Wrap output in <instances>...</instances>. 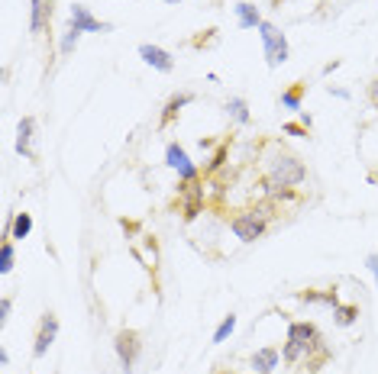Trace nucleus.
<instances>
[{
    "instance_id": "1",
    "label": "nucleus",
    "mask_w": 378,
    "mask_h": 374,
    "mask_svg": "<svg viewBox=\"0 0 378 374\" xmlns=\"http://www.w3.org/2000/svg\"><path fill=\"white\" fill-rule=\"evenodd\" d=\"M265 175L275 181H282L288 187H301L307 181V168H304V161L291 152H275L265 159Z\"/></svg>"
},
{
    "instance_id": "2",
    "label": "nucleus",
    "mask_w": 378,
    "mask_h": 374,
    "mask_svg": "<svg viewBox=\"0 0 378 374\" xmlns=\"http://www.w3.org/2000/svg\"><path fill=\"white\" fill-rule=\"evenodd\" d=\"M259 39H262L265 62H268V68H282L284 62H288V55H291L284 33L275 26V23H265V19H262V26H259Z\"/></svg>"
},
{
    "instance_id": "3",
    "label": "nucleus",
    "mask_w": 378,
    "mask_h": 374,
    "mask_svg": "<svg viewBox=\"0 0 378 374\" xmlns=\"http://www.w3.org/2000/svg\"><path fill=\"white\" fill-rule=\"evenodd\" d=\"M230 229H233V235H237L239 242H255V239H262L265 235L268 220H262L255 210H243V213H237L233 220H230Z\"/></svg>"
},
{
    "instance_id": "4",
    "label": "nucleus",
    "mask_w": 378,
    "mask_h": 374,
    "mask_svg": "<svg viewBox=\"0 0 378 374\" xmlns=\"http://www.w3.org/2000/svg\"><path fill=\"white\" fill-rule=\"evenodd\" d=\"M114 348H117V358H120L123 371L130 374L132 365H136V358H139V352H142L139 336H136L132 329H120V332H117V339H114Z\"/></svg>"
},
{
    "instance_id": "5",
    "label": "nucleus",
    "mask_w": 378,
    "mask_h": 374,
    "mask_svg": "<svg viewBox=\"0 0 378 374\" xmlns=\"http://www.w3.org/2000/svg\"><path fill=\"white\" fill-rule=\"evenodd\" d=\"M181 213H184V220H198L200 210H204V184L198 181H181Z\"/></svg>"
},
{
    "instance_id": "6",
    "label": "nucleus",
    "mask_w": 378,
    "mask_h": 374,
    "mask_svg": "<svg viewBox=\"0 0 378 374\" xmlns=\"http://www.w3.org/2000/svg\"><path fill=\"white\" fill-rule=\"evenodd\" d=\"M68 26L81 29V33H110L114 23H101L85 3H71V7H68Z\"/></svg>"
},
{
    "instance_id": "7",
    "label": "nucleus",
    "mask_w": 378,
    "mask_h": 374,
    "mask_svg": "<svg viewBox=\"0 0 378 374\" xmlns=\"http://www.w3.org/2000/svg\"><path fill=\"white\" fill-rule=\"evenodd\" d=\"M165 161H169V168L178 171V178L181 181H198L200 178V171L191 165L188 159V152L181 149L178 142H169V149H165Z\"/></svg>"
},
{
    "instance_id": "8",
    "label": "nucleus",
    "mask_w": 378,
    "mask_h": 374,
    "mask_svg": "<svg viewBox=\"0 0 378 374\" xmlns=\"http://www.w3.org/2000/svg\"><path fill=\"white\" fill-rule=\"evenodd\" d=\"M55 336H58V319H55V313H46V317L39 319V332H36V342H33V355L36 358H42L52 348V342H55Z\"/></svg>"
},
{
    "instance_id": "9",
    "label": "nucleus",
    "mask_w": 378,
    "mask_h": 374,
    "mask_svg": "<svg viewBox=\"0 0 378 374\" xmlns=\"http://www.w3.org/2000/svg\"><path fill=\"white\" fill-rule=\"evenodd\" d=\"M139 58L149 68L162 71V75H171V71H175V58H171V52H165V48H159V46H152V42H142V46H139Z\"/></svg>"
},
{
    "instance_id": "10",
    "label": "nucleus",
    "mask_w": 378,
    "mask_h": 374,
    "mask_svg": "<svg viewBox=\"0 0 378 374\" xmlns=\"http://www.w3.org/2000/svg\"><path fill=\"white\" fill-rule=\"evenodd\" d=\"M52 3L55 0H29V33L39 36L52 23Z\"/></svg>"
},
{
    "instance_id": "11",
    "label": "nucleus",
    "mask_w": 378,
    "mask_h": 374,
    "mask_svg": "<svg viewBox=\"0 0 378 374\" xmlns=\"http://www.w3.org/2000/svg\"><path fill=\"white\" fill-rule=\"evenodd\" d=\"M33 139H36V120H33V116H23L19 126H17V152L23 155V159H36Z\"/></svg>"
},
{
    "instance_id": "12",
    "label": "nucleus",
    "mask_w": 378,
    "mask_h": 374,
    "mask_svg": "<svg viewBox=\"0 0 378 374\" xmlns=\"http://www.w3.org/2000/svg\"><path fill=\"white\" fill-rule=\"evenodd\" d=\"M259 187H262V197H268V200H298V190L294 187H288V184H282V181H275V178H268V175H262V181H259Z\"/></svg>"
},
{
    "instance_id": "13",
    "label": "nucleus",
    "mask_w": 378,
    "mask_h": 374,
    "mask_svg": "<svg viewBox=\"0 0 378 374\" xmlns=\"http://www.w3.org/2000/svg\"><path fill=\"white\" fill-rule=\"evenodd\" d=\"M252 368L259 374H272L275 368H278V362H282V355H278V348H272V346H265V348H259V352H252Z\"/></svg>"
},
{
    "instance_id": "14",
    "label": "nucleus",
    "mask_w": 378,
    "mask_h": 374,
    "mask_svg": "<svg viewBox=\"0 0 378 374\" xmlns=\"http://www.w3.org/2000/svg\"><path fill=\"white\" fill-rule=\"evenodd\" d=\"M191 100H194V93H188V91H184V93H175V97L165 103V110H162V126H169V123L178 120V113L184 110Z\"/></svg>"
},
{
    "instance_id": "15",
    "label": "nucleus",
    "mask_w": 378,
    "mask_h": 374,
    "mask_svg": "<svg viewBox=\"0 0 378 374\" xmlns=\"http://www.w3.org/2000/svg\"><path fill=\"white\" fill-rule=\"evenodd\" d=\"M237 19H239V26L243 29H259L262 26V13H259V7H255V3H246V0H243V3H237Z\"/></svg>"
},
{
    "instance_id": "16",
    "label": "nucleus",
    "mask_w": 378,
    "mask_h": 374,
    "mask_svg": "<svg viewBox=\"0 0 378 374\" xmlns=\"http://www.w3.org/2000/svg\"><path fill=\"white\" fill-rule=\"evenodd\" d=\"M288 339L311 348V342L317 339V326L313 323H288Z\"/></svg>"
},
{
    "instance_id": "17",
    "label": "nucleus",
    "mask_w": 378,
    "mask_h": 374,
    "mask_svg": "<svg viewBox=\"0 0 378 374\" xmlns=\"http://www.w3.org/2000/svg\"><path fill=\"white\" fill-rule=\"evenodd\" d=\"M227 116L233 123H239V126H246L249 120H252V113H249V103L243 100V97H230L227 100Z\"/></svg>"
},
{
    "instance_id": "18",
    "label": "nucleus",
    "mask_w": 378,
    "mask_h": 374,
    "mask_svg": "<svg viewBox=\"0 0 378 374\" xmlns=\"http://www.w3.org/2000/svg\"><path fill=\"white\" fill-rule=\"evenodd\" d=\"M304 93H307V84H304V81H298V84H291V87H288V91L282 93V107H284V110H301Z\"/></svg>"
},
{
    "instance_id": "19",
    "label": "nucleus",
    "mask_w": 378,
    "mask_h": 374,
    "mask_svg": "<svg viewBox=\"0 0 378 374\" xmlns=\"http://www.w3.org/2000/svg\"><path fill=\"white\" fill-rule=\"evenodd\" d=\"M33 233V216L29 213H17L10 220V239H26Z\"/></svg>"
},
{
    "instance_id": "20",
    "label": "nucleus",
    "mask_w": 378,
    "mask_h": 374,
    "mask_svg": "<svg viewBox=\"0 0 378 374\" xmlns=\"http://www.w3.org/2000/svg\"><path fill=\"white\" fill-rule=\"evenodd\" d=\"M298 300H304V303H327V307H340V297H336V290H327V294H317V290H304V294H298Z\"/></svg>"
},
{
    "instance_id": "21",
    "label": "nucleus",
    "mask_w": 378,
    "mask_h": 374,
    "mask_svg": "<svg viewBox=\"0 0 378 374\" xmlns=\"http://www.w3.org/2000/svg\"><path fill=\"white\" fill-rule=\"evenodd\" d=\"M333 317H336V326H352V323L359 319V307L340 303V307H333Z\"/></svg>"
},
{
    "instance_id": "22",
    "label": "nucleus",
    "mask_w": 378,
    "mask_h": 374,
    "mask_svg": "<svg viewBox=\"0 0 378 374\" xmlns=\"http://www.w3.org/2000/svg\"><path fill=\"white\" fill-rule=\"evenodd\" d=\"M78 42H81V29H75V26H68L65 33H62V42H58V52L62 55H71L78 48Z\"/></svg>"
},
{
    "instance_id": "23",
    "label": "nucleus",
    "mask_w": 378,
    "mask_h": 374,
    "mask_svg": "<svg viewBox=\"0 0 378 374\" xmlns=\"http://www.w3.org/2000/svg\"><path fill=\"white\" fill-rule=\"evenodd\" d=\"M307 352H311L307 346H301V342H291V339H288V342H284V348H282V358L294 365V362H301V358H307Z\"/></svg>"
},
{
    "instance_id": "24",
    "label": "nucleus",
    "mask_w": 378,
    "mask_h": 374,
    "mask_svg": "<svg viewBox=\"0 0 378 374\" xmlns=\"http://www.w3.org/2000/svg\"><path fill=\"white\" fill-rule=\"evenodd\" d=\"M233 329H237V317L230 313V317H223V319H220L217 332H214V346H220V342H227V339L233 336Z\"/></svg>"
},
{
    "instance_id": "25",
    "label": "nucleus",
    "mask_w": 378,
    "mask_h": 374,
    "mask_svg": "<svg viewBox=\"0 0 378 374\" xmlns=\"http://www.w3.org/2000/svg\"><path fill=\"white\" fill-rule=\"evenodd\" d=\"M227 159H230V142H223V145L214 152V159L207 161V168H204V171H207V175H217V171L227 165Z\"/></svg>"
},
{
    "instance_id": "26",
    "label": "nucleus",
    "mask_w": 378,
    "mask_h": 374,
    "mask_svg": "<svg viewBox=\"0 0 378 374\" xmlns=\"http://www.w3.org/2000/svg\"><path fill=\"white\" fill-rule=\"evenodd\" d=\"M10 271H13V242L3 239V245H0V274H10Z\"/></svg>"
},
{
    "instance_id": "27",
    "label": "nucleus",
    "mask_w": 378,
    "mask_h": 374,
    "mask_svg": "<svg viewBox=\"0 0 378 374\" xmlns=\"http://www.w3.org/2000/svg\"><path fill=\"white\" fill-rule=\"evenodd\" d=\"M288 136H307V126H298V123H284L282 126Z\"/></svg>"
},
{
    "instance_id": "28",
    "label": "nucleus",
    "mask_w": 378,
    "mask_h": 374,
    "mask_svg": "<svg viewBox=\"0 0 378 374\" xmlns=\"http://www.w3.org/2000/svg\"><path fill=\"white\" fill-rule=\"evenodd\" d=\"M10 310H13V300L3 297V300H0V323H7V319H10Z\"/></svg>"
},
{
    "instance_id": "29",
    "label": "nucleus",
    "mask_w": 378,
    "mask_h": 374,
    "mask_svg": "<svg viewBox=\"0 0 378 374\" xmlns=\"http://www.w3.org/2000/svg\"><path fill=\"white\" fill-rule=\"evenodd\" d=\"M366 268H369V271L375 274V287H378V252H372L369 258H366Z\"/></svg>"
},
{
    "instance_id": "30",
    "label": "nucleus",
    "mask_w": 378,
    "mask_h": 374,
    "mask_svg": "<svg viewBox=\"0 0 378 374\" xmlns=\"http://www.w3.org/2000/svg\"><path fill=\"white\" fill-rule=\"evenodd\" d=\"M327 91H330L333 97H340V100H350V91H343V87H333V84H330Z\"/></svg>"
},
{
    "instance_id": "31",
    "label": "nucleus",
    "mask_w": 378,
    "mask_h": 374,
    "mask_svg": "<svg viewBox=\"0 0 378 374\" xmlns=\"http://www.w3.org/2000/svg\"><path fill=\"white\" fill-rule=\"evenodd\" d=\"M336 68H340V58H333V62H327V65H323V75H330V71H336Z\"/></svg>"
},
{
    "instance_id": "32",
    "label": "nucleus",
    "mask_w": 378,
    "mask_h": 374,
    "mask_svg": "<svg viewBox=\"0 0 378 374\" xmlns=\"http://www.w3.org/2000/svg\"><path fill=\"white\" fill-rule=\"evenodd\" d=\"M369 97H372V103L378 107V81H372V87H369Z\"/></svg>"
},
{
    "instance_id": "33",
    "label": "nucleus",
    "mask_w": 378,
    "mask_h": 374,
    "mask_svg": "<svg viewBox=\"0 0 378 374\" xmlns=\"http://www.w3.org/2000/svg\"><path fill=\"white\" fill-rule=\"evenodd\" d=\"M165 3H171V7H175V3H181V0H165Z\"/></svg>"
},
{
    "instance_id": "34",
    "label": "nucleus",
    "mask_w": 378,
    "mask_h": 374,
    "mask_svg": "<svg viewBox=\"0 0 378 374\" xmlns=\"http://www.w3.org/2000/svg\"><path fill=\"white\" fill-rule=\"evenodd\" d=\"M252 374H259V371H252Z\"/></svg>"
}]
</instances>
